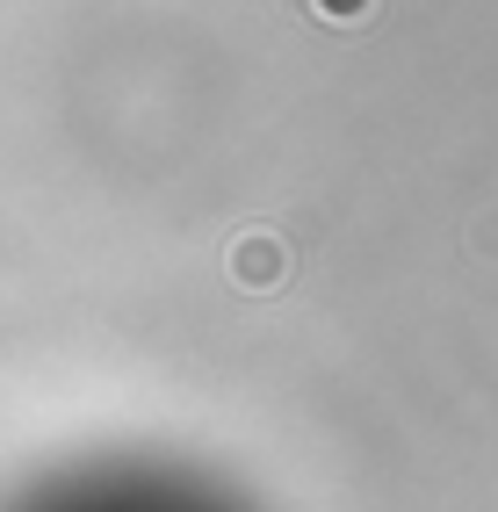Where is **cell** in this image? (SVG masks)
<instances>
[{"mask_svg":"<svg viewBox=\"0 0 498 512\" xmlns=\"http://www.w3.org/2000/svg\"><path fill=\"white\" fill-rule=\"evenodd\" d=\"M0 512H253L203 462L174 455H87L58 462L0 505Z\"/></svg>","mask_w":498,"mask_h":512,"instance_id":"obj_1","label":"cell"}]
</instances>
